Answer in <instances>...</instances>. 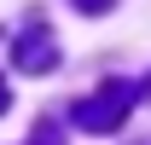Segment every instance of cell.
Returning <instances> with one entry per match:
<instances>
[{
	"instance_id": "cell-1",
	"label": "cell",
	"mask_w": 151,
	"mask_h": 145,
	"mask_svg": "<svg viewBox=\"0 0 151 145\" xmlns=\"http://www.w3.org/2000/svg\"><path fill=\"white\" fill-rule=\"evenodd\" d=\"M134 99H139L134 81H105V87H93L87 99H76V105H70V122L81 128V134H116V128L128 122Z\"/></svg>"
},
{
	"instance_id": "cell-2",
	"label": "cell",
	"mask_w": 151,
	"mask_h": 145,
	"mask_svg": "<svg viewBox=\"0 0 151 145\" xmlns=\"http://www.w3.org/2000/svg\"><path fill=\"white\" fill-rule=\"evenodd\" d=\"M12 58H18V70H23V75H47V70H58V41H52V29L35 18V23L18 35Z\"/></svg>"
},
{
	"instance_id": "cell-3",
	"label": "cell",
	"mask_w": 151,
	"mask_h": 145,
	"mask_svg": "<svg viewBox=\"0 0 151 145\" xmlns=\"http://www.w3.org/2000/svg\"><path fill=\"white\" fill-rule=\"evenodd\" d=\"M76 6H81V12H87V18H99V12H111L116 0H76Z\"/></svg>"
},
{
	"instance_id": "cell-4",
	"label": "cell",
	"mask_w": 151,
	"mask_h": 145,
	"mask_svg": "<svg viewBox=\"0 0 151 145\" xmlns=\"http://www.w3.org/2000/svg\"><path fill=\"white\" fill-rule=\"evenodd\" d=\"M6 105H12V93H6V81H0V116H6Z\"/></svg>"
},
{
	"instance_id": "cell-5",
	"label": "cell",
	"mask_w": 151,
	"mask_h": 145,
	"mask_svg": "<svg viewBox=\"0 0 151 145\" xmlns=\"http://www.w3.org/2000/svg\"><path fill=\"white\" fill-rule=\"evenodd\" d=\"M139 99H151V81H145V87H139Z\"/></svg>"
}]
</instances>
